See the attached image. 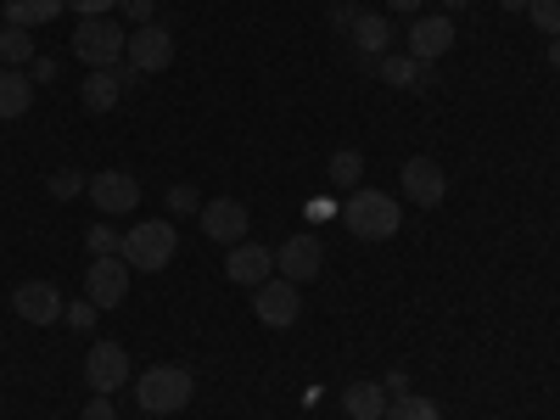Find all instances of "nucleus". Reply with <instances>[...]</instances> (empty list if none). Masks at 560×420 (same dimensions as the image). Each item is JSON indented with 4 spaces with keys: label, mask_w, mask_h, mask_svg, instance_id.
Instances as JSON below:
<instances>
[{
    "label": "nucleus",
    "mask_w": 560,
    "mask_h": 420,
    "mask_svg": "<svg viewBox=\"0 0 560 420\" xmlns=\"http://www.w3.org/2000/svg\"><path fill=\"white\" fill-rule=\"evenodd\" d=\"M342 224L353 230L359 242H393L398 224H404V208H398V197H387V191H353V197L342 202Z\"/></svg>",
    "instance_id": "f257e3e1"
},
{
    "label": "nucleus",
    "mask_w": 560,
    "mask_h": 420,
    "mask_svg": "<svg viewBox=\"0 0 560 420\" xmlns=\"http://www.w3.org/2000/svg\"><path fill=\"white\" fill-rule=\"evenodd\" d=\"M174 247H179V236H174V224H168V219H140V224H129V230H124L118 258H124L129 269L158 275V269H168Z\"/></svg>",
    "instance_id": "f03ea898"
},
{
    "label": "nucleus",
    "mask_w": 560,
    "mask_h": 420,
    "mask_svg": "<svg viewBox=\"0 0 560 420\" xmlns=\"http://www.w3.org/2000/svg\"><path fill=\"white\" fill-rule=\"evenodd\" d=\"M191 393H197V382H191V370H179V364H152L147 376L135 382V404L147 415H179L191 404Z\"/></svg>",
    "instance_id": "7ed1b4c3"
},
{
    "label": "nucleus",
    "mask_w": 560,
    "mask_h": 420,
    "mask_svg": "<svg viewBox=\"0 0 560 420\" xmlns=\"http://www.w3.org/2000/svg\"><path fill=\"white\" fill-rule=\"evenodd\" d=\"M124 45H129V28L118 18H79V28H73V57L84 68H118Z\"/></svg>",
    "instance_id": "20e7f679"
},
{
    "label": "nucleus",
    "mask_w": 560,
    "mask_h": 420,
    "mask_svg": "<svg viewBox=\"0 0 560 420\" xmlns=\"http://www.w3.org/2000/svg\"><path fill=\"white\" fill-rule=\"evenodd\" d=\"M253 314L269 325V331H287V325H298V314H303V292L292 287L287 275H269L264 287L253 292Z\"/></svg>",
    "instance_id": "39448f33"
},
{
    "label": "nucleus",
    "mask_w": 560,
    "mask_h": 420,
    "mask_svg": "<svg viewBox=\"0 0 560 420\" xmlns=\"http://www.w3.org/2000/svg\"><path fill=\"white\" fill-rule=\"evenodd\" d=\"M124 62L129 68H140V73H163L168 62H174V34L163 28V23H140V28H129V45H124Z\"/></svg>",
    "instance_id": "423d86ee"
},
{
    "label": "nucleus",
    "mask_w": 560,
    "mask_h": 420,
    "mask_svg": "<svg viewBox=\"0 0 560 420\" xmlns=\"http://www.w3.org/2000/svg\"><path fill=\"white\" fill-rule=\"evenodd\" d=\"M84 298L96 303V308H118L129 298V264L113 253V258H90L84 269Z\"/></svg>",
    "instance_id": "0eeeda50"
},
{
    "label": "nucleus",
    "mask_w": 560,
    "mask_h": 420,
    "mask_svg": "<svg viewBox=\"0 0 560 420\" xmlns=\"http://www.w3.org/2000/svg\"><path fill=\"white\" fill-rule=\"evenodd\" d=\"M319 269H325V247H319L314 230H298L292 242H280V253H275V275H287L292 287H303V280H314Z\"/></svg>",
    "instance_id": "6e6552de"
},
{
    "label": "nucleus",
    "mask_w": 560,
    "mask_h": 420,
    "mask_svg": "<svg viewBox=\"0 0 560 420\" xmlns=\"http://www.w3.org/2000/svg\"><path fill=\"white\" fill-rule=\"evenodd\" d=\"M90 202H96V213H135L140 208V179L129 168H102L96 179H90Z\"/></svg>",
    "instance_id": "1a4fd4ad"
},
{
    "label": "nucleus",
    "mask_w": 560,
    "mask_h": 420,
    "mask_svg": "<svg viewBox=\"0 0 560 420\" xmlns=\"http://www.w3.org/2000/svg\"><path fill=\"white\" fill-rule=\"evenodd\" d=\"M398 185H404V197H409L415 208H438V202L448 197V174H443L432 158H409V163L398 168Z\"/></svg>",
    "instance_id": "9d476101"
},
{
    "label": "nucleus",
    "mask_w": 560,
    "mask_h": 420,
    "mask_svg": "<svg viewBox=\"0 0 560 420\" xmlns=\"http://www.w3.org/2000/svg\"><path fill=\"white\" fill-rule=\"evenodd\" d=\"M202 236L208 242H219V247H236V242H247V208L236 202V197H219V202H202Z\"/></svg>",
    "instance_id": "9b49d317"
},
{
    "label": "nucleus",
    "mask_w": 560,
    "mask_h": 420,
    "mask_svg": "<svg viewBox=\"0 0 560 420\" xmlns=\"http://www.w3.org/2000/svg\"><path fill=\"white\" fill-rule=\"evenodd\" d=\"M84 382H90V393H118L129 382V353L118 342H96L84 353Z\"/></svg>",
    "instance_id": "f8f14e48"
},
{
    "label": "nucleus",
    "mask_w": 560,
    "mask_h": 420,
    "mask_svg": "<svg viewBox=\"0 0 560 420\" xmlns=\"http://www.w3.org/2000/svg\"><path fill=\"white\" fill-rule=\"evenodd\" d=\"M12 308H18L28 325H57V319L68 314V303H62V292L51 287V280H23V287L12 292Z\"/></svg>",
    "instance_id": "ddd939ff"
},
{
    "label": "nucleus",
    "mask_w": 560,
    "mask_h": 420,
    "mask_svg": "<svg viewBox=\"0 0 560 420\" xmlns=\"http://www.w3.org/2000/svg\"><path fill=\"white\" fill-rule=\"evenodd\" d=\"M224 275L236 280V287L258 292L264 280L275 275V253H269V247H258V242H236V247H230V258H224Z\"/></svg>",
    "instance_id": "4468645a"
},
{
    "label": "nucleus",
    "mask_w": 560,
    "mask_h": 420,
    "mask_svg": "<svg viewBox=\"0 0 560 420\" xmlns=\"http://www.w3.org/2000/svg\"><path fill=\"white\" fill-rule=\"evenodd\" d=\"M454 23L448 18H415V28H409V57L415 62H438V57H448L454 51Z\"/></svg>",
    "instance_id": "2eb2a0df"
},
{
    "label": "nucleus",
    "mask_w": 560,
    "mask_h": 420,
    "mask_svg": "<svg viewBox=\"0 0 560 420\" xmlns=\"http://www.w3.org/2000/svg\"><path fill=\"white\" fill-rule=\"evenodd\" d=\"M376 73H382V84H393V90H427V84H432V62H415L409 51H404V57H376Z\"/></svg>",
    "instance_id": "dca6fc26"
},
{
    "label": "nucleus",
    "mask_w": 560,
    "mask_h": 420,
    "mask_svg": "<svg viewBox=\"0 0 560 420\" xmlns=\"http://www.w3.org/2000/svg\"><path fill=\"white\" fill-rule=\"evenodd\" d=\"M34 107V79L23 73V68H7V73H0V118H23Z\"/></svg>",
    "instance_id": "f3484780"
},
{
    "label": "nucleus",
    "mask_w": 560,
    "mask_h": 420,
    "mask_svg": "<svg viewBox=\"0 0 560 420\" xmlns=\"http://www.w3.org/2000/svg\"><path fill=\"white\" fill-rule=\"evenodd\" d=\"M342 409H348L353 420H387V387H382V382H353V387L342 393Z\"/></svg>",
    "instance_id": "a211bd4d"
},
{
    "label": "nucleus",
    "mask_w": 560,
    "mask_h": 420,
    "mask_svg": "<svg viewBox=\"0 0 560 420\" xmlns=\"http://www.w3.org/2000/svg\"><path fill=\"white\" fill-rule=\"evenodd\" d=\"M79 96H84V107H90V113H113V107L124 102V84H118V73H113V68H90V79H84Z\"/></svg>",
    "instance_id": "6ab92c4d"
},
{
    "label": "nucleus",
    "mask_w": 560,
    "mask_h": 420,
    "mask_svg": "<svg viewBox=\"0 0 560 420\" xmlns=\"http://www.w3.org/2000/svg\"><path fill=\"white\" fill-rule=\"evenodd\" d=\"M57 12H68V0H7L12 28H45V23H57Z\"/></svg>",
    "instance_id": "aec40b11"
},
{
    "label": "nucleus",
    "mask_w": 560,
    "mask_h": 420,
    "mask_svg": "<svg viewBox=\"0 0 560 420\" xmlns=\"http://www.w3.org/2000/svg\"><path fill=\"white\" fill-rule=\"evenodd\" d=\"M325 179L337 185V191H359V179H364V152H353V147H342V152H331V163H325Z\"/></svg>",
    "instance_id": "412c9836"
},
{
    "label": "nucleus",
    "mask_w": 560,
    "mask_h": 420,
    "mask_svg": "<svg viewBox=\"0 0 560 420\" xmlns=\"http://www.w3.org/2000/svg\"><path fill=\"white\" fill-rule=\"evenodd\" d=\"M353 45H359L364 57H387V45H393V23H387V18H370V12H364V18L353 23Z\"/></svg>",
    "instance_id": "4be33fe9"
},
{
    "label": "nucleus",
    "mask_w": 560,
    "mask_h": 420,
    "mask_svg": "<svg viewBox=\"0 0 560 420\" xmlns=\"http://www.w3.org/2000/svg\"><path fill=\"white\" fill-rule=\"evenodd\" d=\"M39 51H34V34L28 28H0V62H7V68H28Z\"/></svg>",
    "instance_id": "5701e85b"
},
{
    "label": "nucleus",
    "mask_w": 560,
    "mask_h": 420,
    "mask_svg": "<svg viewBox=\"0 0 560 420\" xmlns=\"http://www.w3.org/2000/svg\"><path fill=\"white\" fill-rule=\"evenodd\" d=\"M387 420H443V409L420 393H398V398H387Z\"/></svg>",
    "instance_id": "b1692460"
},
{
    "label": "nucleus",
    "mask_w": 560,
    "mask_h": 420,
    "mask_svg": "<svg viewBox=\"0 0 560 420\" xmlns=\"http://www.w3.org/2000/svg\"><path fill=\"white\" fill-rule=\"evenodd\" d=\"M84 247L96 253V258H113V253L124 247V236H118V230H113L107 219H96V224H90V236H84Z\"/></svg>",
    "instance_id": "393cba45"
},
{
    "label": "nucleus",
    "mask_w": 560,
    "mask_h": 420,
    "mask_svg": "<svg viewBox=\"0 0 560 420\" xmlns=\"http://www.w3.org/2000/svg\"><path fill=\"white\" fill-rule=\"evenodd\" d=\"M84 191H90V179H84L79 168H57V174H51V197H57V202H73V197H84Z\"/></svg>",
    "instance_id": "a878e982"
},
{
    "label": "nucleus",
    "mask_w": 560,
    "mask_h": 420,
    "mask_svg": "<svg viewBox=\"0 0 560 420\" xmlns=\"http://www.w3.org/2000/svg\"><path fill=\"white\" fill-rule=\"evenodd\" d=\"M527 18H533L538 34H560V0H533Z\"/></svg>",
    "instance_id": "bb28decb"
},
{
    "label": "nucleus",
    "mask_w": 560,
    "mask_h": 420,
    "mask_svg": "<svg viewBox=\"0 0 560 420\" xmlns=\"http://www.w3.org/2000/svg\"><path fill=\"white\" fill-rule=\"evenodd\" d=\"M168 213H202V197L191 191V185H168Z\"/></svg>",
    "instance_id": "cd10ccee"
},
{
    "label": "nucleus",
    "mask_w": 560,
    "mask_h": 420,
    "mask_svg": "<svg viewBox=\"0 0 560 420\" xmlns=\"http://www.w3.org/2000/svg\"><path fill=\"white\" fill-rule=\"evenodd\" d=\"M359 18H364V12L353 7V0H337V7H331V28H337V34H353Z\"/></svg>",
    "instance_id": "c85d7f7f"
},
{
    "label": "nucleus",
    "mask_w": 560,
    "mask_h": 420,
    "mask_svg": "<svg viewBox=\"0 0 560 420\" xmlns=\"http://www.w3.org/2000/svg\"><path fill=\"white\" fill-rule=\"evenodd\" d=\"M118 12L140 28V23H152V12H158V0H118Z\"/></svg>",
    "instance_id": "c756f323"
},
{
    "label": "nucleus",
    "mask_w": 560,
    "mask_h": 420,
    "mask_svg": "<svg viewBox=\"0 0 560 420\" xmlns=\"http://www.w3.org/2000/svg\"><path fill=\"white\" fill-rule=\"evenodd\" d=\"M113 7L118 0H68V12H79V18H113Z\"/></svg>",
    "instance_id": "7c9ffc66"
},
{
    "label": "nucleus",
    "mask_w": 560,
    "mask_h": 420,
    "mask_svg": "<svg viewBox=\"0 0 560 420\" xmlns=\"http://www.w3.org/2000/svg\"><path fill=\"white\" fill-rule=\"evenodd\" d=\"M28 79L34 84H57V57H34L28 62Z\"/></svg>",
    "instance_id": "2f4dec72"
},
{
    "label": "nucleus",
    "mask_w": 560,
    "mask_h": 420,
    "mask_svg": "<svg viewBox=\"0 0 560 420\" xmlns=\"http://www.w3.org/2000/svg\"><path fill=\"white\" fill-rule=\"evenodd\" d=\"M84 420H118V409H113V398H107V393H96V398H90V404H84Z\"/></svg>",
    "instance_id": "473e14b6"
},
{
    "label": "nucleus",
    "mask_w": 560,
    "mask_h": 420,
    "mask_svg": "<svg viewBox=\"0 0 560 420\" xmlns=\"http://www.w3.org/2000/svg\"><path fill=\"white\" fill-rule=\"evenodd\" d=\"M68 325H79V331H90V325H96V303H90V298H84V303H73V308H68Z\"/></svg>",
    "instance_id": "72a5a7b5"
},
{
    "label": "nucleus",
    "mask_w": 560,
    "mask_h": 420,
    "mask_svg": "<svg viewBox=\"0 0 560 420\" xmlns=\"http://www.w3.org/2000/svg\"><path fill=\"white\" fill-rule=\"evenodd\" d=\"M331 213H342V208H331V202H325V197L303 208V219H308V224H319V219H331Z\"/></svg>",
    "instance_id": "f704fd0d"
},
{
    "label": "nucleus",
    "mask_w": 560,
    "mask_h": 420,
    "mask_svg": "<svg viewBox=\"0 0 560 420\" xmlns=\"http://www.w3.org/2000/svg\"><path fill=\"white\" fill-rule=\"evenodd\" d=\"M113 73H118V84H124V90H135V84H147V73H140V68H129V62H118Z\"/></svg>",
    "instance_id": "c9c22d12"
},
{
    "label": "nucleus",
    "mask_w": 560,
    "mask_h": 420,
    "mask_svg": "<svg viewBox=\"0 0 560 420\" xmlns=\"http://www.w3.org/2000/svg\"><path fill=\"white\" fill-rule=\"evenodd\" d=\"M549 68H555V73H560V34H555V39H549Z\"/></svg>",
    "instance_id": "e433bc0d"
},
{
    "label": "nucleus",
    "mask_w": 560,
    "mask_h": 420,
    "mask_svg": "<svg viewBox=\"0 0 560 420\" xmlns=\"http://www.w3.org/2000/svg\"><path fill=\"white\" fill-rule=\"evenodd\" d=\"M393 12H420V0H387Z\"/></svg>",
    "instance_id": "4c0bfd02"
},
{
    "label": "nucleus",
    "mask_w": 560,
    "mask_h": 420,
    "mask_svg": "<svg viewBox=\"0 0 560 420\" xmlns=\"http://www.w3.org/2000/svg\"><path fill=\"white\" fill-rule=\"evenodd\" d=\"M499 7H504V12H527V7H533V0H499Z\"/></svg>",
    "instance_id": "58836bf2"
},
{
    "label": "nucleus",
    "mask_w": 560,
    "mask_h": 420,
    "mask_svg": "<svg viewBox=\"0 0 560 420\" xmlns=\"http://www.w3.org/2000/svg\"><path fill=\"white\" fill-rule=\"evenodd\" d=\"M443 7H448V12H454V7H471V0H443Z\"/></svg>",
    "instance_id": "ea45409f"
}]
</instances>
